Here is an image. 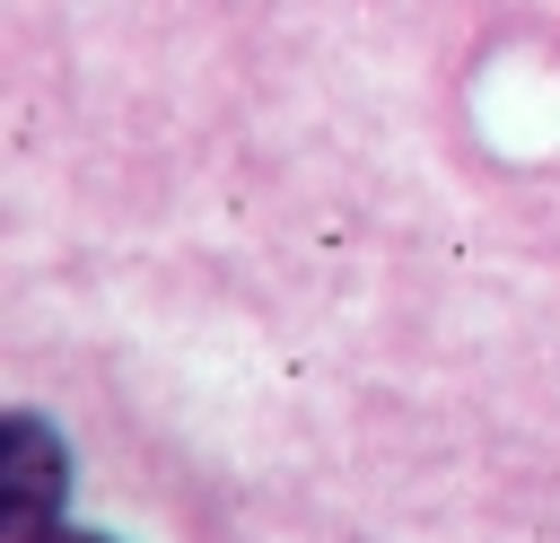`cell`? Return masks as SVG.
Instances as JSON below:
<instances>
[{
	"instance_id": "obj_1",
	"label": "cell",
	"mask_w": 560,
	"mask_h": 543,
	"mask_svg": "<svg viewBox=\"0 0 560 543\" xmlns=\"http://www.w3.org/2000/svg\"><path fill=\"white\" fill-rule=\"evenodd\" d=\"M61 499H70V447H61V429L35 420V412H9L0 420V534L35 543L44 525H61Z\"/></svg>"
},
{
	"instance_id": "obj_2",
	"label": "cell",
	"mask_w": 560,
	"mask_h": 543,
	"mask_svg": "<svg viewBox=\"0 0 560 543\" xmlns=\"http://www.w3.org/2000/svg\"><path fill=\"white\" fill-rule=\"evenodd\" d=\"M35 543H114V534H88V525H44Z\"/></svg>"
}]
</instances>
